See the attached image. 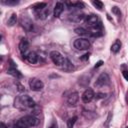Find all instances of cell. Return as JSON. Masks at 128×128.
Masks as SVG:
<instances>
[{
  "instance_id": "cell-24",
  "label": "cell",
  "mask_w": 128,
  "mask_h": 128,
  "mask_svg": "<svg viewBox=\"0 0 128 128\" xmlns=\"http://www.w3.org/2000/svg\"><path fill=\"white\" fill-rule=\"evenodd\" d=\"M106 94L105 93H97L96 94V99H102V98H105Z\"/></svg>"
},
{
  "instance_id": "cell-5",
  "label": "cell",
  "mask_w": 128,
  "mask_h": 128,
  "mask_svg": "<svg viewBox=\"0 0 128 128\" xmlns=\"http://www.w3.org/2000/svg\"><path fill=\"white\" fill-rule=\"evenodd\" d=\"M74 47L78 50H87L90 47V41L86 38H78L74 41Z\"/></svg>"
},
{
  "instance_id": "cell-16",
  "label": "cell",
  "mask_w": 128,
  "mask_h": 128,
  "mask_svg": "<svg viewBox=\"0 0 128 128\" xmlns=\"http://www.w3.org/2000/svg\"><path fill=\"white\" fill-rule=\"evenodd\" d=\"M16 22H17V15H16V13H13V14L9 17L8 22H7V25H8V26H13V25L16 24Z\"/></svg>"
},
{
  "instance_id": "cell-13",
  "label": "cell",
  "mask_w": 128,
  "mask_h": 128,
  "mask_svg": "<svg viewBox=\"0 0 128 128\" xmlns=\"http://www.w3.org/2000/svg\"><path fill=\"white\" fill-rule=\"evenodd\" d=\"M25 59H26L30 64H35V63H37V61H38V55H37L35 52H33V51H29L28 54L25 56Z\"/></svg>"
},
{
  "instance_id": "cell-15",
  "label": "cell",
  "mask_w": 128,
  "mask_h": 128,
  "mask_svg": "<svg viewBox=\"0 0 128 128\" xmlns=\"http://www.w3.org/2000/svg\"><path fill=\"white\" fill-rule=\"evenodd\" d=\"M120 48H121V42H120L119 40H116V41L112 44V46H111V51H112L113 53H117V52L120 51Z\"/></svg>"
},
{
  "instance_id": "cell-29",
  "label": "cell",
  "mask_w": 128,
  "mask_h": 128,
  "mask_svg": "<svg viewBox=\"0 0 128 128\" xmlns=\"http://www.w3.org/2000/svg\"><path fill=\"white\" fill-rule=\"evenodd\" d=\"M1 128H7V126H6L3 122H1Z\"/></svg>"
},
{
  "instance_id": "cell-25",
  "label": "cell",
  "mask_w": 128,
  "mask_h": 128,
  "mask_svg": "<svg viewBox=\"0 0 128 128\" xmlns=\"http://www.w3.org/2000/svg\"><path fill=\"white\" fill-rule=\"evenodd\" d=\"M122 75H123V77L128 81V70H123V71H122Z\"/></svg>"
},
{
  "instance_id": "cell-6",
  "label": "cell",
  "mask_w": 128,
  "mask_h": 128,
  "mask_svg": "<svg viewBox=\"0 0 128 128\" xmlns=\"http://www.w3.org/2000/svg\"><path fill=\"white\" fill-rule=\"evenodd\" d=\"M29 86H30L31 90H33V91H40L43 89L44 84L38 78H31L29 80Z\"/></svg>"
},
{
  "instance_id": "cell-14",
  "label": "cell",
  "mask_w": 128,
  "mask_h": 128,
  "mask_svg": "<svg viewBox=\"0 0 128 128\" xmlns=\"http://www.w3.org/2000/svg\"><path fill=\"white\" fill-rule=\"evenodd\" d=\"M74 32L80 36H91V31H88L86 30L85 28H82V27H77L74 29Z\"/></svg>"
},
{
  "instance_id": "cell-7",
  "label": "cell",
  "mask_w": 128,
  "mask_h": 128,
  "mask_svg": "<svg viewBox=\"0 0 128 128\" xmlns=\"http://www.w3.org/2000/svg\"><path fill=\"white\" fill-rule=\"evenodd\" d=\"M109 80H110V78H109V75L107 73H101L95 82V86L102 87L104 85H107L109 83Z\"/></svg>"
},
{
  "instance_id": "cell-27",
  "label": "cell",
  "mask_w": 128,
  "mask_h": 128,
  "mask_svg": "<svg viewBox=\"0 0 128 128\" xmlns=\"http://www.w3.org/2000/svg\"><path fill=\"white\" fill-rule=\"evenodd\" d=\"M88 58H89V54L87 53V54L83 55V57H81V60H83V61H84V60H87Z\"/></svg>"
},
{
  "instance_id": "cell-17",
  "label": "cell",
  "mask_w": 128,
  "mask_h": 128,
  "mask_svg": "<svg viewBox=\"0 0 128 128\" xmlns=\"http://www.w3.org/2000/svg\"><path fill=\"white\" fill-rule=\"evenodd\" d=\"M8 73H9L10 75L16 77V78H20V77H21V73H20L16 68H11V67H10V68L8 69Z\"/></svg>"
},
{
  "instance_id": "cell-8",
  "label": "cell",
  "mask_w": 128,
  "mask_h": 128,
  "mask_svg": "<svg viewBox=\"0 0 128 128\" xmlns=\"http://www.w3.org/2000/svg\"><path fill=\"white\" fill-rule=\"evenodd\" d=\"M94 96H95V94H94L93 89H91V88H87V89L83 92L81 98H82V101H83L84 103H89V102H91V101L93 100Z\"/></svg>"
},
{
  "instance_id": "cell-26",
  "label": "cell",
  "mask_w": 128,
  "mask_h": 128,
  "mask_svg": "<svg viewBox=\"0 0 128 128\" xmlns=\"http://www.w3.org/2000/svg\"><path fill=\"white\" fill-rule=\"evenodd\" d=\"M48 128H58V125H57V123H56L55 121H53V122H52V124H51Z\"/></svg>"
},
{
  "instance_id": "cell-3",
  "label": "cell",
  "mask_w": 128,
  "mask_h": 128,
  "mask_svg": "<svg viewBox=\"0 0 128 128\" xmlns=\"http://www.w3.org/2000/svg\"><path fill=\"white\" fill-rule=\"evenodd\" d=\"M85 22L88 26H90L92 28H95V29L101 27V22L99 20V17H98V15H95V14H90V15L86 16Z\"/></svg>"
},
{
  "instance_id": "cell-11",
  "label": "cell",
  "mask_w": 128,
  "mask_h": 128,
  "mask_svg": "<svg viewBox=\"0 0 128 128\" xmlns=\"http://www.w3.org/2000/svg\"><path fill=\"white\" fill-rule=\"evenodd\" d=\"M79 100V94L78 92H72L68 97H67V103L70 105V106H74L77 104Z\"/></svg>"
},
{
  "instance_id": "cell-10",
  "label": "cell",
  "mask_w": 128,
  "mask_h": 128,
  "mask_svg": "<svg viewBox=\"0 0 128 128\" xmlns=\"http://www.w3.org/2000/svg\"><path fill=\"white\" fill-rule=\"evenodd\" d=\"M20 23H21V26H22L25 30H27V31H30V30L32 29V27H33V24H32V22H31V20H30L29 18H27L26 16H22V17H21Z\"/></svg>"
},
{
  "instance_id": "cell-19",
  "label": "cell",
  "mask_w": 128,
  "mask_h": 128,
  "mask_svg": "<svg viewBox=\"0 0 128 128\" xmlns=\"http://www.w3.org/2000/svg\"><path fill=\"white\" fill-rule=\"evenodd\" d=\"M45 7H46V3H44V2H42V3H37V4L34 5V10H35L36 12H37V11H41V10L45 9Z\"/></svg>"
},
{
  "instance_id": "cell-23",
  "label": "cell",
  "mask_w": 128,
  "mask_h": 128,
  "mask_svg": "<svg viewBox=\"0 0 128 128\" xmlns=\"http://www.w3.org/2000/svg\"><path fill=\"white\" fill-rule=\"evenodd\" d=\"M112 12H113L116 16H118V17H120V16H121V11H120V9H119L117 6L112 7Z\"/></svg>"
},
{
  "instance_id": "cell-18",
  "label": "cell",
  "mask_w": 128,
  "mask_h": 128,
  "mask_svg": "<svg viewBox=\"0 0 128 128\" xmlns=\"http://www.w3.org/2000/svg\"><path fill=\"white\" fill-rule=\"evenodd\" d=\"M76 120H77V116H73V117L69 118L68 121H67V127H68V128H73V126H74Z\"/></svg>"
},
{
  "instance_id": "cell-21",
  "label": "cell",
  "mask_w": 128,
  "mask_h": 128,
  "mask_svg": "<svg viewBox=\"0 0 128 128\" xmlns=\"http://www.w3.org/2000/svg\"><path fill=\"white\" fill-rule=\"evenodd\" d=\"M92 4L98 9V10H102V8H103V3L101 2V1H99V0H94V1H92Z\"/></svg>"
},
{
  "instance_id": "cell-30",
  "label": "cell",
  "mask_w": 128,
  "mask_h": 128,
  "mask_svg": "<svg viewBox=\"0 0 128 128\" xmlns=\"http://www.w3.org/2000/svg\"><path fill=\"white\" fill-rule=\"evenodd\" d=\"M14 128H20V127H18L17 125H15V126H14Z\"/></svg>"
},
{
  "instance_id": "cell-4",
  "label": "cell",
  "mask_w": 128,
  "mask_h": 128,
  "mask_svg": "<svg viewBox=\"0 0 128 128\" xmlns=\"http://www.w3.org/2000/svg\"><path fill=\"white\" fill-rule=\"evenodd\" d=\"M50 58L52 60V62L57 65V66H63L66 62V59L63 57V55L58 52V51H51L50 53Z\"/></svg>"
},
{
  "instance_id": "cell-28",
  "label": "cell",
  "mask_w": 128,
  "mask_h": 128,
  "mask_svg": "<svg viewBox=\"0 0 128 128\" xmlns=\"http://www.w3.org/2000/svg\"><path fill=\"white\" fill-rule=\"evenodd\" d=\"M102 64H103V61H101V60H100V61H98V62L96 63V65H95V68H98V67H100Z\"/></svg>"
},
{
  "instance_id": "cell-9",
  "label": "cell",
  "mask_w": 128,
  "mask_h": 128,
  "mask_svg": "<svg viewBox=\"0 0 128 128\" xmlns=\"http://www.w3.org/2000/svg\"><path fill=\"white\" fill-rule=\"evenodd\" d=\"M19 51L24 57L28 54V52H29V41L26 38L21 39V41L19 43Z\"/></svg>"
},
{
  "instance_id": "cell-20",
  "label": "cell",
  "mask_w": 128,
  "mask_h": 128,
  "mask_svg": "<svg viewBox=\"0 0 128 128\" xmlns=\"http://www.w3.org/2000/svg\"><path fill=\"white\" fill-rule=\"evenodd\" d=\"M84 18H85V15L82 14V13H80V14H75V15L72 17V20L75 21V22H80V21H82Z\"/></svg>"
},
{
  "instance_id": "cell-31",
  "label": "cell",
  "mask_w": 128,
  "mask_h": 128,
  "mask_svg": "<svg viewBox=\"0 0 128 128\" xmlns=\"http://www.w3.org/2000/svg\"><path fill=\"white\" fill-rule=\"evenodd\" d=\"M126 128H128V126H127V127H126Z\"/></svg>"
},
{
  "instance_id": "cell-12",
  "label": "cell",
  "mask_w": 128,
  "mask_h": 128,
  "mask_svg": "<svg viewBox=\"0 0 128 128\" xmlns=\"http://www.w3.org/2000/svg\"><path fill=\"white\" fill-rule=\"evenodd\" d=\"M63 10H64V4H63L62 2H57V3L55 4V6H54V11H53L54 17H55V18L59 17L60 14L63 12Z\"/></svg>"
},
{
  "instance_id": "cell-1",
  "label": "cell",
  "mask_w": 128,
  "mask_h": 128,
  "mask_svg": "<svg viewBox=\"0 0 128 128\" xmlns=\"http://www.w3.org/2000/svg\"><path fill=\"white\" fill-rule=\"evenodd\" d=\"M35 105H36L35 101L28 95L20 96L15 100V107H17L19 109L33 108V107H35Z\"/></svg>"
},
{
  "instance_id": "cell-22",
  "label": "cell",
  "mask_w": 128,
  "mask_h": 128,
  "mask_svg": "<svg viewBox=\"0 0 128 128\" xmlns=\"http://www.w3.org/2000/svg\"><path fill=\"white\" fill-rule=\"evenodd\" d=\"M2 4H6V5H15L18 3V1L16 0H1Z\"/></svg>"
},
{
  "instance_id": "cell-2",
  "label": "cell",
  "mask_w": 128,
  "mask_h": 128,
  "mask_svg": "<svg viewBox=\"0 0 128 128\" xmlns=\"http://www.w3.org/2000/svg\"><path fill=\"white\" fill-rule=\"evenodd\" d=\"M38 123H39V120L36 117H34L33 115H26L21 117L16 122V125L20 128H29L32 126H36Z\"/></svg>"
}]
</instances>
